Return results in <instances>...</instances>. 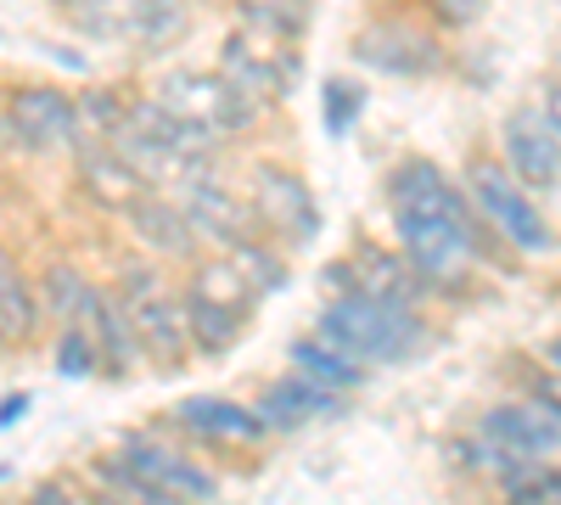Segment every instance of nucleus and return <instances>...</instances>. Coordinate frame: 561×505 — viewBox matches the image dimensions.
I'll list each match as a JSON object with an SVG mask.
<instances>
[{
    "instance_id": "nucleus-34",
    "label": "nucleus",
    "mask_w": 561,
    "mask_h": 505,
    "mask_svg": "<svg viewBox=\"0 0 561 505\" xmlns=\"http://www.w3.org/2000/svg\"><path fill=\"white\" fill-rule=\"evenodd\" d=\"M107 505H118V500H107Z\"/></svg>"
},
{
    "instance_id": "nucleus-17",
    "label": "nucleus",
    "mask_w": 561,
    "mask_h": 505,
    "mask_svg": "<svg viewBox=\"0 0 561 505\" xmlns=\"http://www.w3.org/2000/svg\"><path fill=\"white\" fill-rule=\"evenodd\" d=\"M174 416L192 427V433H203V438H219V444H259L264 433H270V422L259 416V410H248V404H230V399H185Z\"/></svg>"
},
{
    "instance_id": "nucleus-35",
    "label": "nucleus",
    "mask_w": 561,
    "mask_h": 505,
    "mask_svg": "<svg viewBox=\"0 0 561 505\" xmlns=\"http://www.w3.org/2000/svg\"><path fill=\"white\" fill-rule=\"evenodd\" d=\"M0 343H7V337H0Z\"/></svg>"
},
{
    "instance_id": "nucleus-2",
    "label": "nucleus",
    "mask_w": 561,
    "mask_h": 505,
    "mask_svg": "<svg viewBox=\"0 0 561 505\" xmlns=\"http://www.w3.org/2000/svg\"><path fill=\"white\" fill-rule=\"evenodd\" d=\"M399 225V253L427 287H460L478 264V237H472V214L460 203L438 208H393Z\"/></svg>"
},
{
    "instance_id": "nucleus-23",
    "label": "nucleus",
    "mask_w": 561,
    "mask_h": 505,
    "mask_svg": "<svg viewBox=\"0 0 561 505\" xmlns=\"http://www.w3.org/2000/svg\"><path fill=\"white\" fill-rule=\"evenodd\" d=\"M359 57H377V68H393V73H415V68H433V45L399 28H370L359 39Z\"/></svg>"
},
{
    "instance_id": "nucleus-7",
    "label": "nucleus",
    "mask_w": 561,
    "mask_h": 505,
    "mask_svg": "<svg viewBox=\"0 0 561 505\" xmlns=\"http://www.w3.org/2000/svg\"><path fill=\"white\" fill-rule=\"evenodd\" d=\"M118 303H124V314H129L135 343L147 348L158 365H180V359H185V348H192V332H185V303L158 282V269H147V264L124 269Z\"/></svg>"
},
{
    "instance_id": "nucleus-15",
    "label": "nucleus",
    "mask_w": 561,
    "mask_h": 505,
    "mask_svg": "<svg viewBox=\"0 0 561 505\" xmlns=\"http://www.w3.org/2000/svg\"><path fill=\"white\" fill-rule=\"evenodd\" d=\"M483 438L511 455H545L561 444V416L556 410H534V404H500L483 416Z\"/></svg>"
},
{
    "instance_id": "nucleus-11",
    "label": "nucleus",
    "mask_w": 561,
    "mask_h": 505,
    "mask_svg": "<svg viewBox=\"0 0 561 505\" xmlns=\"http://www.w3.org/2000/svg\"><path fill=\"white\" fill-rule=\"evenodd\" d=\"M79 28L96 39H163L174 34L180 7L174 0H73Z\"/></svg>"
},
{
    "instance_id": "nucleus-16",
    "label": "nucleus",
    "mask_w": 561,
    "mask_h": 505,
    "mask_svg": "<svg viewBox=\"0 0 561 505\" xmlns=\"http://www.w3.org/2000/svg\"><path fill=\"white\" fill-rule=\"evenodd\" d=\"M332 282H343V292H370V298H388V303H415V292L427 287L421 275L410 269V259H382V253H359L354 264L332 269Z\"/></svg>"
},
{
    "instance_id": "nucleus-1",
    "label": "nucleus",
    "mask_w": 561,
    "mask_h": 505,
    "mask_svg": "<svg viewBox=\"0 0 561 505\" xmlns=\"http://www.w3.org/2000/svg\"><path fill=\"white\" fill-rule=\"evenodd\" d=\"M107 147L147 180V186H169V180H192L208 163V135L180 124L174 113H163L158 102L124 107L118 129L107 135Z\"/></svg>"
},
{
    "instance_id": "nucleus-9",
    "label": "nucleus",
    "mask_w": 561,
    "mask_h": 505,
    "mask_svg": "<svg viewBox=\"0 0 561 505\" xmlns=\"http://www.w3.org/2000/svg\"><path fill=\"white\" fill-rule=\"evenodd\" d=\"M79 102H68L62 90L51 84H34V90H18L12 107H7V124L23 147L34 152H79Z\"/></svg>"
},
{
    "instance_id": "nucleus-6",
    "label": "nucleus",
    "mask_w": 561,
    "mask_h": 505,
    "mask_svg": "<svg viewBox=\"0 0 561 505\" xmlns=\"http://www.w3.org/2000/svg\"><path fill=\"white\" fill-rule=\"evenodd\" d=\"M219 73L242 90L253 102H280L298 79V51H293V34H275L259 23H242L237 34L225 39L219 51Z\"/></svg>"
},
{
    "instance_id": "nucleus-8",
    "label": "nucleus",
    "mask_w": 561,
    "mask_h": 505,
    "mask_svg": "<svg viewBox=\"0 0 561 505\" xmlns=\"http://www.w3.org/2000/svg\"><path fill=\"white\" fill-rule=\"evenodd\" d=\"M466 197H472V208L494 225L511 248H523V253H545L550 248L545 214L534 208L528 186L505 163H472V174H466Z\"/></svg>"
},
{
    "instance_id": "nucleus-13",
    "label": "nucleus",
    "mask_w": 561,
    "mask_h": 505,
    "mask_svg": "<svg viewBox=\"0 0 561 505\" xmlns=\"http://www.w3.org/2000/svg\"><path fill=\"white\" fill-rule=\"evenodd\" d=\"M505 169L517 174L528 192H556L561 186V135L539 113L505 118Z\"/></svg>"
},
{
    "instance_id": "nucleus-10",
    "label": "nucleus",
    "mask_w": 561,
    "mask_h": 505,
    "mask_svg": "<svg viewBox=\"0 0 561 505\" xmlns=\"http://www.w3.org/2000/svg\"><path fill=\"white\" fill-rule=\"evenodd\" d=\"M253 214L270 225V231H280L287 242H309L320 231V214H314V197L298 174L275 169V163H259L253 169Z\"/></svg>"
},
{
    "instance_id": "nucleus-29",
    "label": "nucleus",
    "mask_w": 561,
    "mask_h": 505,
    "mask_svg": "<svg viewBox=\"0 0 561 505\" xmlns=\"http://www.w3.org/2000/svg\"><path fill=\"white\" fill-rule=\"evenodd\" d=\"M433 12H438L449 28H460V23H472V18L483 12V0H433Z\"/></svg>"
},
{
    "instance_id": "nucleus-20",
    "label": "nucleus",
    "mask_w": 561,
    "mask_h": 505,
    "mask_svg": "<svg viewBox=\"0 0 561 505\" xmlns=\"http://www.w3.org/2000/svg\"><path fill=\"white\" fill-rule=\"evenodd\" d=\"M79 174H84V186L96 192L107 208H129L140 192H152L113 147H79Z\"/></svg>"
},
{
    "instance_id": "nucleus-3",
    "label": "nucleus",
    "mask_w": 561,
    "mask_h": 505,
    "mask_svg": "<svg viewBox=\"0 0 561 505\" xmlns=\"http://www.w3.org/2000/svg\"><path fill=\"white\" fill-rule=\"evenodd\" d=\"M320 337H332L359 365H393L421 343V326L404 303L370 298V292H337V303L320 314Z\"/></svg>"
},
{
    "instance_id": "nucleus-27",
    "label": "nucleus",
    "mask_w": 561,
    "mask_h": 505,
    "mask_svg": "<svg viewBox=\"0 0 561 505\" xmlns=\"http://www.w3.org/2000/svg\"><path fill=\"white\" fill-rule=\"evenodd\" d=\"M57 365L68 377H90L102 365V354H96V337H90L84 326H62V348H57Z\"/></svg>"
},
{
    "instance_id": "nucleus-14",
    "label": "nucleus",
    "mask_w": 561,
    "mask_h": 505,
    "mask_svg": "<svg viewBox=\"0 0 561 505\" xmlns=\"http://www.w3.org/2000/svg\"><path fill=\"white\" fill-rule=\"evenodd\" d=\"M124 214H129V225H135V237L147 242L152 253H163V259H192L197 231H192V219H185L180 203H169V197H158V192H140Z\"/></svg>"
},
{
    "instance_id": "nucleus-32",
    "label": "nucleus",
    "mask_w": 561,
    "mask_h": 505,
    "mask_svg": "<svg viewBox=\"0 0 561 505\" xmlns=\"http://www.w3.org/2000/svg\"><path fill=\"white\" fill-rule=\"evenodd\" d=\"M23 410H28V393H12V399H0V422L12 427V416H23Z\"/></svg>"
},
{
    "instance_id": "nucleus-28",
    "label": "nucleus",
    "mask_w": 561,
    "mask_h": 505,
    "mask_svg": "<svg viewBox=\"0 0 561 505\" xmlns=\"http://www.w3.org/2000/svg\"><path fill=\"white\" fill-rule=\"evenodd\" d=\"M354 84H325V107H332V113H325V124H332V129H348V118H354Z\"/></svg>"
},
{
    "instance_id": "nucleus-24",
    "label": "nucleus",
    "mask_w": 561,
    "mask_h": 505,
    "mask_svg": "<svg viewBox=\"0 0 561 505\" xmlns=\"http://www.w3.org/2000/svg\"><path fill=\"white\" fill-rule=\"evenodd\" d=\"M39 292H45V303H51V314L62 320V326H73L96 287H90L73 264H51V269H45V287H39Z\"/></svg>"
},
{
    "instance_id": "nucleus-33",
    "label": "nucleus",
    "mask_w": 561,
    "mask_h": 505,
    "mask_svg": "<svg viewBox=\"0 0 561 505\" xmlns=\"http://www.w3.org/2000/svg\"><path fill=\"white\" fill-rule=\"evenodd\" d=\"M550 365H556V371H561V343H550Z\"/></svg>"
},
{
    "instance_id": "nucleus-36",
    "label": "nucleus",
    "mask_w": 561,
    "mask_h": 505,
    "mask_svg": "<svg viewBox=\"0 0 561 505\" xmlns=\"http://www.w3.org/2000/svg\"><path fill=\"white\" fill-rule=\"evenodd\" d=\"M68 7H73V0H68Z\"/></svg>"
},
{
    "instance_id": "nucleus-30",
    "label": "nucleus",
    "mask_w": 561,
    "mask_h": 505,
    "mask_svg": "<svg viewBox=\"0 0 561 505\" xmlns=\"http://www.w3.org/2000/svg\"><path fill=\"white\" fill-rule=\"evenodd\" d=\"M28 505H84L68 483H34L28 489Z\"/></svg>"
},
{
    "instance_id": "nucleus-26",
    "label": "nucleus",
    "mask_w": 561,
    "mask_h": 505,
    "mask_svg": "<svg viewBox=\"0 0 561 505\" xmlns=\"http://www.w3.org/2000/svg\"><path fill=\"white\" fill-rule=\"evenodd\" d=\"M505 505H561V467H534L523 483L505 489Z\"/></svg>"
},
{
    "instance_id": "nucleus-18",
    "label": "nucleus",
    "mask_w": 561,
    "mask_h": 505,
    "mask_svg": "<svg viewBox=\"0 0 561 505\" xmlns=\"http://www.w3.org/2000/svg\"><path fill=\"white\" fill-rule=\"evenodd\" d=\"M293 371L325 393H354L365 382V365L354 354H343L332 337H298L293 343Z\"/></svg>"
},
{
    "instance_id": "nucleus-19",
    "label": "nucleus",
    "mask_w": 561,
    "mask_h": 505,
    "mask_svg": "<svg viewBox=\"0 0 561 505\" xmlns=\"http://www.w3.org/2000/svg\"><path fill=\"white\" fill-rule=\"evenodd\" d=\"M332 410H337V393H325V388H314V382H304V377H287V382H275V388L264 393L259 416H264L270 427H304V422H325Z\"/></svg>"
},
{
    "instance_id": "nucleus-31",
    "label": "nucleus",
    "mask_w": 561,
    "mask_h": 505,
    "mask_svg": "<svg viewBox=\"0 0 561 505\" xmlns=\"http://www.w3.org/2000/svg\"><path fill=\"white\" fill-rule=\"evenodd\" d=\"M545 124L561 135V84H550V90H545Z\"/></svg>"
},
{
    "instance_id": "nucleus-12",
    "label": "nucleus",
    "mask_w": 561,
    "mask_h": 505,
    "mask_svg": "<svg viewBox=\"0 0 561 505\" xmlns=\"http://www.w3.org/2000/svg\"><path fill=\"white\" fill-rule=\"evenodd\" d=\"M180 208H185V219H192V231L203 242H225V248H242L248 219H253V197L225 192L219 180H208V174L180 180Z\"/></svg>"
},
{
    "instance_id": "nucleus-5",
    "label": "nucleus",
    "mask_w": 561,
    "mask_h": 505,
    "mask_svg": "<svg viewBox=\"0 0 561 505\" xmlns=\"http://www.w3.org/2000/svg\"><path fill=\"white\" fill-rule=\"evenodd\" d=\"M152 102H158L163 113H174L180 124L203 129L208 141H214V135H237V129H248L253 113H259V102L242 96V90L230 84L225 73H192V68L163 73Z\"/></svg>"
},
{
    "instance_id": "nucleus-22",
    "label": "nucleus",
    "mask_w": 561,
    "mask_h": 505,
    "mask_svg": "<svg viewBox=\"0 0 561 505\" xmlns=\"http://www.w3.org/2000/svg\"><path fill=\"white\" fill-rule=\"evenodd\" d=\"M34 287L23 282V269L12 264V253L0 248V337H28L34 332Z\"/></svg>"
},
{
    "instance_id": "nucleus-4",
    "label": "nucleus",
    "mask_w": 561,
    "mask_h": 505,
    "mask_svg": "<svg viewBox=\"0 0 561 505\" xmlns=\"http://www.w3.org/2000/svg\"><path fill=\"white\" fill-rule=\"evenodd\" d=\"M102 478L135 494L140 505H208L214 500V478L192 467L185 455L163 449L158 438H124L118 461H107Z\"/></svg>"
},
{
    "instance_id": "nucleus-21",
    "label": "nucleus",
    "mask_w": 561,
    "mask_h": 505,
    "mask_svg": "<svg viewBox=\"0 0 561 505\" xmlns=\"http://www.w3.org/2000/svg\"><path fill=\"white\" fill-rule=\"evenodd\" d=\"M242 320H248V309H237V303H219V298H203V292L185 298V332H192V348H203V354H219V348L237 343Z\"/></svg>"
},
{
    "instance_id": "nucleus-25",
    "label": "nucleus",
    "mask_w": 561,
    "mask_h": 505,
    "mask_svg": "<svg viewBox=\"0 0 561 505\" xmlns=\"http://www.w3.org/2000/svg\"><path fill=\"white\" fill-rule=\"evenodd\" d=\"M314 0H242V23L275 28V34H304Z\"/></svg>"
}]
</instances>
